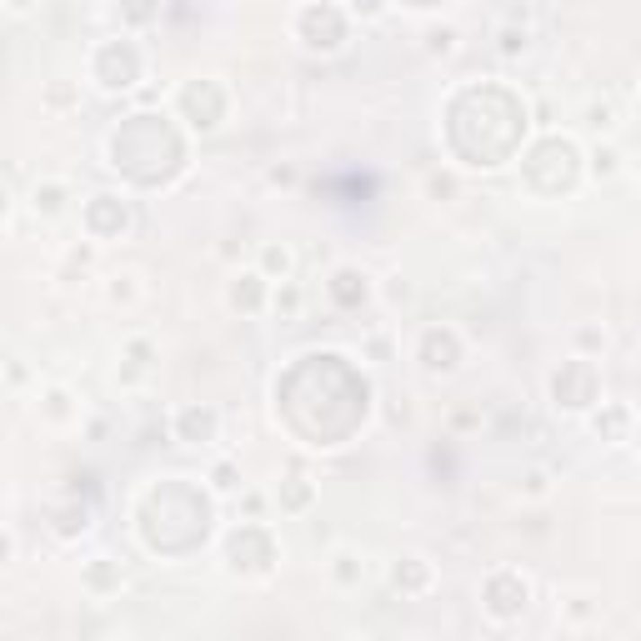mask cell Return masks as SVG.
I'll list each match as a JSON object with an SVG mask.
<instances>
[{"label": "cell", "mask_w": 641, "mask_h": 641, "mask_svg": "<svg viewBox=\"0 0 641 641\" xmlns=\"http://www.w3.org/2000/svg\"><path fill=\"white\" fill-rule=\"evenodd\" d=\"M130 126L140 130V140H146V146H136L126 130H116V140H111V156H116V165H126L136 181H140V161H156V156H161L171 171H181V140H175V130L165 126L161 116H136Z\"/></svg>", "instance_id": "1"}, {"label": "cell", "mask_w": 641, "mask_h": 641, "mask_svg": "<svg viewBox=\"0 0 641 641\" xmlns=\"http://www.w3.org/2000/svg\"><path fill=\"white\" fill-rule=\"evenodd\" d=\"M95 76H101V85H111V91L130 85V81L140 76V56H136V46H126V40L105 46L101 56H95Z\"/></svg>", "instance_id": "2"}, {"label": "cell", "mask_w": 641, "mask_h": 641, "mask_svg": "<svg viewBox=\"0 0 641 641\" xmlns=\"http://www.w3.org/2000/svg\"><path fill=\"white\" fill-rule=\"evenodd\" d=\"M551 391H556V406H566V411H582L586 401L596 396V371H592V361H572L566 371L551 381Z\"/></svg>", "instance_id": "3"}, {"label": "cell", "mask_w": 641, "mask_h": 641, "mask_svg": "<svg viewBox=\"0 0 641 641\" xmlns=\"http://www.w3.org/2000/svg\"><path fill=\"white\" fill-rule=\"evenodd\" d=\"M301 35H306V46H316V50H336L346 40V21L331 5H311L301 15Z\"/></svg>", "instance_id": "4"}, {"label": "cell", "mask_w": 641, "mask_h": 641, "mask_svg": "<svg viewBox=\"0 0 641 641\" xmlns=\"http://www.w3.org/2000/svg\"><path fill=\"white\" fill-rule=\"evenodd\" d=\"M231 566L236 572H266L271 566V537L266 531H261V526H241V531H236L231 537Z\"/></svg>", "instance_id": "5"}, {"label": "cell", "mask_w": 641, "mask_h": 641, "mask_svg": "<svg viewBox=\"0 0 641 641\" xmlns=\"http://www.w3.org/2000/svg\"><path fill=\"white\" fill-rule=\"evenodd\" d=\"M181 105H186V116L196 120L200 130H210V126H221L226 95H221V85H210V81H196V85H186V95H181Z\"/></svg>", "instance_id": "6"}, {"label": "cell", "mask_w": 641, "mask_h": 641, "mask_svg": "<svg viewBox=\"0 0 641 641\" xmlns=\"http://www.w3.org/2000/svg\"><path fill=\"white\" fill-rule=\"evenodd\" d=\"M486 601H491L496 617H516V611L526 607V582H521V576H491Z\"/></svg>", "instance_id": "7"}, {"label": "cell", "mask_w": 641, "mask_h": 641, "mask_svg": "<svg viewBox=\"0 0 641 641\" xmlns=\"http://www.w3.org/2000/svg\"><path fill=\"white\" fill-rule=\"evenodd\" d=\"M85 221H91V231H95V236L120 231V226H126V206H120L116 196H95V200H91V210H85Z\"/></svg>", "instance_id": "8"}, {"label": "cell", "mask_w": 641, "mask_h": 641, "mask_svg": "<svg viewBox=\"0 0 641 641\" xmlns=\"http://www.w3.org/2000/svg\"><path fill=\"white\" fill-rule=\"evenodd\" d=\"M421 356H426V366H432V371H451V366H456V341L441 336V331H432V336H426V346H421Z\"/></svg>", "instance_id": "9"}, {"label": "cell", "mask_w": 641, "mask_h": 641, "mask_svg": "<svg viewBox=\"0 0 641 641\" xmlns=\"http://www.w3.org/2000/svg\"><path fill=\"white\" fill-rule=\"evenodd\" d=\"M210 432H216V416H210V411H186V416H181V436H186V441H210Z\"/></svg>", "instance_id": "10"}, {"label": "cell", "mask_w": 641, "mask_h": 641, "mask_svg": "<svg viewBox=\"0 0 641 641\" xmlns=\"http://www.w3.org/2000/svg\"><path fill=\"white\" fill-rule=\"evenodd\" d=\"M336 301H341V306L366 301V276H356V271H341V276H336Z\"/></svg>", "instance_id": "11"}, {"label": "cell", "mask_w": 641, "mask_h": 641, "mask_svg": "<svg viewBox=\"0 0 641 641\" xmlns=\"http://www.w3.org/2000/svg\"><path fill=\"white\" fill-rule=\"evenodd\" d=\"M236 306H245V311H256V306H261V286H256V276H245L241 286H236Z\"/></svg>", "instance_id": "12"}, {"label": "cell", "mask_w": 641, "mask_h": 641, "mask_svg": "<svg viewBox=\"0 0 641 641\" xmlns=\"http://www.w3.org/2000/svg\"><path fill=\"white\" fill-rule=\"evenodd\" d=\"M151 11H156V0H126V15H130V21H151Z\"/></svg>", "instance_id": "13"}, {"label": "cell", "mask_w": 641, "mask_h": 641, "mask_svg": "<svg viewBox=\"0 0 641 641\" xmlns=\"http://www.w3.org/2000/svg\"><path fill=\"white\" fill-rule=\"evenodd\" d=\"M35 206H40V210H60V186H46V191H35Z\"/></svg>", "instance_id": "14"}, {"label": "cell", "mask_w": 641, "mask_h": 641, "mask_svg": "<svg viewBox=\"0 0 641 641\" xmlns=\"http://www.w3.org/2000/svg\"><path fill=\"white\" fill-rule=\"evenodd\" d=\"M266 266H271V271H280V276H286V271H291V256H286V251H280V245H271V251H266Z\"/></svg>", "instance_id": "15"}, {"label": "cell", "mask_w": 641, "mask_h": 641, "mask_svg": "<svg viewBox=\"0 0 641 641\" xmlns=\"http://www.w3.org/2000/svg\"><path fill=\"white\" fill-rule=\"evenodd\" d=\"M401 582H406V586H421V582H426V572H421V566H406V572H401V566H396V586Z\"/></svg>", "instance_id": "16"}, {"label": "cell", "mask_w": 641, "mask_h": 641, "mask_svg": "<svg viewBox=\"0 0 641 641\" xmlns=\"http://www.w3.org/2000/svg\"><path fill=\"white\" fill-rule=\"evenodd\" d=\"M596 432H607V436H617L621 432V411H611L607 421H596Z\"/></svg>", "instance_id": "17"}, {"label": "cell", "mask_w": 641, "mask_h": 641, "mask_svg": "<svg viewBox=\"0 0 641 641\" xmlns=\"http://www.w3.org/2000/svg\"><path fill=\"white\" fill-rule=\"evenodd\" d=\"M596 171L611 175V171H617V156H611V151H596Z\"/></svg>", "instance_id": "18"}, {"label": "cell", "mask_w": 641, "mask_h": 641, "mask_svg": "<svg viewBox=\"0 0 641 641\" xmlns=\"http://www.w3.org/2000/svg\"><path fill=\"white\" fill-rule=\"evenodd\" d=\"M306 496H311V491H306V486H301V476H296V486H291V491H286V506H301V502H306Z\"/></svg>", "instance_id": "19"}, {"label": "cell", "mask_w": 641, "mask_h": 641, "mask_svg": "<svg viewBox=\"0 0 641 641\" xmlns=\"http://www.w3.org/2000/svg\"><path fill=\"white\" fill-rule=\"evenodd\" d=\"M351 5H356V11H366V15H371V11H381V0H351Z\"/></svg>", "instance_id": "20"}, {"label": "cell", "mask_w": 641, "mask_h": 641, "mask_svg": "<svg viewBox=\"0 0 641 641\" xmlns=\"http://www.w3.org/2000/svg\"><path fill=\"white\" fill-rule=\"evenodd\" d=\"M11 5H15V11H25V5H31V0H11Z\"/></svg>", "instance_id": "21"}, {"label": "cell", "mask_w": 641, "mask_h": 641, "mask_svg": "<svg viewBox=\"0 0 641 641\" xmlns=\"http://www.w3.org/2000/svg\"><path fill=\"white\" fill-rule=\"evenodd\" d=\"M406 5H436V0H406Z\"/></svg>", "instance_id": "22"}]
</instances>
